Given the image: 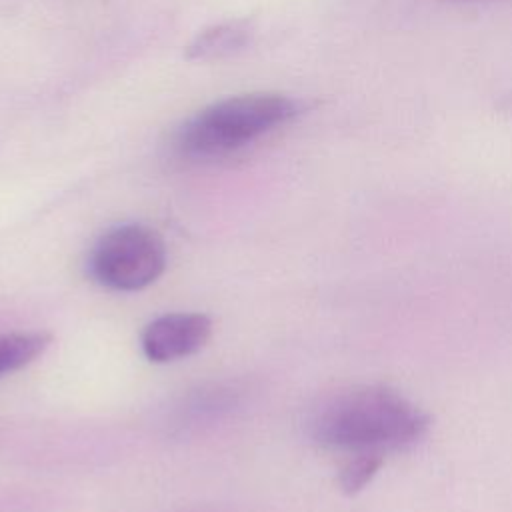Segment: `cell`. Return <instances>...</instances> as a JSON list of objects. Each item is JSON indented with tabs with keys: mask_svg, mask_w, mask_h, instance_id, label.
<instances>
[{
	"mask_svg": "<svg viewBox=\"0 0 512 512\" xmlns=\"http://www.w3.org/2000/svg\"><path fill=\"white\" fill-rule=\"evenodd\" d=\"M92 278L110 290L136 292L154 284L166 268L162 236L144 224L106 230L90 252Z\"/></svg>",
	"mask_w": 512,
	"mask_h": 512,
	"instance_id": "3957f363",
	"label": "cell"
},
{
	"mask_svg": "<svg viewBox=\"0 0 512 512\" xmlns=\"http://www.w3.org/2000/svg\"><path fill=\"white\" fill-rule=\"evenodd\" d=\"M298 104L282 94H244L198 112L180 132L178 144L190 156H220L288 122Z\"/></svg>",
	"mask_w": 512,
	"mask_h": 512,
	"instance_id": "7a4b0ae2",
	"label": "cell"
},
{
	"mask_svg": "<svg viewBox=\"0 0 512 512\" xmlns=\"http://www.w3.org/2000/svg\"><path fill=\"white\" fill-rule=\"evenodd\" d=\"M212 334V320L200 312H170L142 330L140 344L150 362L166 364L198 352Z\"/></svg>",
	"mask_w": 512,
	"mask_h": 512,
	"instance_id": "277c9868",
	"label": "cell"
},
{
	"mask_svg": "<svg viewBox=\"0 0 512 512\" xmlns=\"http://www.w3.org/2000/svg\"><path fill=\"white\" fill-rule=\"evenodd\" d=\"M250 26L246 22H226L202 32L190 46V56L210 58L240 50L250 38Z\"/></svg>",
	"mask_w": 512,
	"mask_h": 512,
	"instance_id": "8992f818",
	"label": "cell"
},
{
	"mask_svg": "<svg viewBox=\"0 0 512 512\" xmlns=\"http://www.w3.org/2000/svg\"><path fill=\"white\" fill-rule=\"evenodd\" d=\"M428 430V416L386 386H354L328 396L310 418L312 438L348 456L342 488L360 490L388 454L414 446Z\"/></svg>",
	"mask_w": 512,
	"mask_h": 512,
	"instance_id": "6da1fadb",
	"label": "cell"
},
{
	"mask_svg": "<svg viewBox=\"0 0 512 512\" xmlns=\"http://www.w3.org/2000/svg\"><path fill=\"white\" fill-rule=\"evenodd\" d=\"M50 346V334L14 332L0 336V378L32 364Z\"/></svg>",
	"mask_w": 512,
	"mask_h": 512,
	"instance_id": "5b68a950",
	"label": "cell"
}]
</instances>
